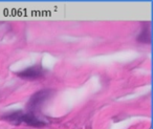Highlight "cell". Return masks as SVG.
I'll return each mask as SVG.
<instances>
[{
    "mask_svg": "<svg viewBox=\"0 0 153 129\" xmlns=\"http://www.w3.org/2000/svg\"><path fill=\"white\" fill-rule=\"evenodd\" d=\"M51 91L53 90H51V89H43V90L37 91L36 93H34V95L30 97V101H28V103H27V107L30 108L32 111L39 109V108L51 98V93H53Z\"/></svg>",
    "mask_w": 153,
    "mask_h": 129,
    "instance_id": "obj_1",
    "label": "cell"
},
{
    "mask_svg": "<svg viewBox=\"0 0 153 129\" xmlns=\"http://www.w3.org/2000/svg\"><path fill=\"white\" fill-rule=\"evenodd\" d=\"M19 121H20V124L21 123H25L28 126H32V127H43L45 125V123L43 121H41L40 119L37 118L33 112L23 113L21 111L20 112Z\"/></svg>",
    "mask_w": 153,
    "mask_h": 129,
    "instance_id": "obj_3",
    "label": "cell"
},
{
    "mask_svg": "<svg viewBox=\"0 0 153 129\" xmlns=\"http://www.w3.org/2000/svg\"><path fill=\"white\" fill-rule=\"evenodd\" d=\"M45 70L42 68L41 65H33L21 72H17V76L25 80H37L42 77H44Z\"/></svg>",
    "mask_w": 153,
    "mask_h": 129,
    "instance_id": "obj_2",
    "label": "cell"
}]
</instances>
